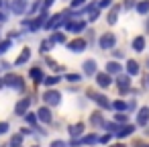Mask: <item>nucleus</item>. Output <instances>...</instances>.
<instances>
[{
    "mask_svg": "<svg viewBox=\"0 0 149 147\" xmlns=\"http://www.w3.org/2000/svg\"><path fill=\"white\" fill-rule=\"evenodd\" d=\"M84 96L90 98L100 110H112V100H110L106 94H102V92H98V90H86Z\"/></svg>",
    "mask_w": 149,
    "mask_h": 147,
    "instance_id": "nucleus-1",
    "label": "nucleus"
},
{
    "mask_svg": "<svg viewBox=\"0 0 149 147\" xmlns=\"http://www.w3.org/2000/svg\"><path fill=\"white\" fill-rule=\"evenodd\" d=\"M68 19H70V8L63 10V13H57V15H49L47 21H45V25H43V29L45 31H57V29L63 27V23Z\"/></svg>",
    "mask_w": 149,
    "mask_h": 147,
    "instance_id": "nucleus-2",
    "label": "nucleus"
},
{
    "mask_svg": "<svg viewBox=\"0 0 149 147\" xmlns=\"http://www.w3.org/2000/svg\"><path fill=\"white\" fill-rule=\"evenodd\" d=\"M4 88H10L15 92H25V78L21 74H15V72H6L4 74Z\"/></svg>",
    "mask_w": 149,
    "mask_h": 147,
    "instance_id": "nucleus-3",
    "label": "nucleus"
},
{
    "mask_svg": "<svg viewBox=\"0 0 149 147\" xmlns=\"http://www.w3.org/2000/svg\"><path fill=\"white\" fill-rule=\"evenodd\" d=\"M116 43H118V37H116L112 31L102 33V35L98 37V41H96V45H98V49H100V51H110V49H114V47H116Z\"/></svg>",
    "mask_w": 149,
    "mask_h": 147,
    "instance_id": "nucleus-4",
    "label": "nucleus"
},
{
    "mask_svg": "<svg viewBox=\"0 0 149 147\" xmlns=\"http://www.w3.org/2000/svg\"><path fill=\"white\" fill-rule=\"evenodd\" d=\"M47 17H49V10H41V13H37L35 17H29L27 33H37V31H41L43 25H45V21H47Z\"/></svg>",
    "mask_w": 149,
    "mask_h": 147,
    "instance_id": "nucleus-5",
    "label": "nucleus"
},
{
    "mask_svg": "<svg viewBox=\"0 0 149 147\" xmlns=\"http://www.w3.org/2000/svg\"><path fill=\"white\" fill-rule=\"evenodd\" d=\"M63 29L65 33H72V35H80L88 29V21L86 19H70L63 23Z\"/></svg>",
    "mask_w": 149,
    "mask_h": 147,
    "instance_id": "nucleus-6",
    "label": "nucleus"
},
{
    "mask_svg": "<svg viewBox=\"0 0 149 147\" xmlns=\"http://www.w3.org/2000/svg\"><path fill=\"white\" fill-rule=\"evenodd\" d=\"M131 76L129 74H118V76H114V84H116V90H118V94L120 96H127V94H131Z\"/></svg>",
    "mask_w": 149,
    "mask_h": 147,
    "instance_id": "nucleus-7",
    "label": "nucleus"
},
{
    "mask_svg": "<svg viewBox=\"0 0 149 147\" xmlns=\"http://www.w3.org/2000/svg\"><path fill=\"white\" fill-rule=\"evenodd\" d=\"M63 45H65V49L72 51V53H82V51L88 49V39H84V37H74V39L65 41Z\"/></svg>",
    "mask_w": 149,
    "mask_h": 147,
    "instance_id": "nucleus-8",
    "label": "nucleus"
},
{
    "mask_svg": "<svg viewBox=\"0 0 149 147\" xmlns=\"http://www.w3.org/2000/svg\"><path fill=\"white\" fill-rule=\"evenodd\" d=\"M41 98H43V102H45L47 106H51V108H55V106L61 104V92L55 90V88H47Z\"/></svg>",
    "mask_w": 149,
    "mask_h": 147,
    "instance_id": "nucleus-9",
    "label": "nucleus"
},
{
    "mask_svg": "<svg viewBox=\"0 0 149 147\" xmlns=\"http://www.w3.org/2000/svg\"><path fill=\"white\" fill-rule=\"evenodd\" d=\"M94 80H96V88L98 90H106V88H110L114 84V78L110 74H106V72H96Z\"/></svg>",
    "mask_w": 149,
    "mask_h": 147,
    "instance_id": "nucleus-10",
    "label": "nucleus"
},
{
    "mask_svg": "<svg viewBox=\"0 0 149 147\" xmlns=\"http://www.w3.org/2000/svg\"><path fill=\"white\" fill-rule=\"evenodd\" d=\"M135 131H137V125H135V123H125V125H118V127H116V131H114V135H112V137L120 141V139L131 137Z\"/></svg>",
    "mask_w": 149,
    "mask_h": 147,
    "instance_id": "nucleus-11",
    "label": "nucleus"
},
{
    "mask_svg": "<svg viewBox=\"0 0 149 147\" xmlns=\"http://www.w3.org/2000/svg\"><path fill=\"white\" fill-rule=\"evenodd\" d=\"M37 118H39L41 125H53V108L47 106V104L39 106L37 108Z\"/></svg>",
    "mask_w": 149,
    "mask_h": 147,
    "instance_id": "nucleus-12",
    "label": "nucleus"
},
{
    "mask_svg": "<svg viewBox=\"0 0 149 147\" xmlns=\"http://www.w3.org/2000/svg\"><path fill=\"white\" fill-rule=\"evenodd\" d=\"M31 104H33V98H31V96L19 98V100H17V104H15V114H17V116H23L25 112H29Z\"/></svg>",
    "mask_w": 149,
    "mask_h": 147,
    "instance_id": "nucleus-13",
    "label": "nucleus"
},
{
    "mask_svg": "<svg viewBox=\"0 0 149 147\" xmlns=\"http://www.w3.org/2000/svg\"><path fill=\"white\" fill-rule=\"evenodd\" d=\"M29 8V0H10V13H15L17 17H25Z\"/></svg>",
    "mask_w": 149,
    "mask_h": 147,
    "instance_id": "nucleus-14",
    "label": "nucleus"
},
{
    "mask_svg": "<svg viewBox=\"0 0 149 147\" xmlns=\"http://www.w3.org/2000/svg\"><path fill=\"white\" fill-rule=\"evenodd\" d=\"M135 125L137 127H145L149 125V106H139L137 108V114H135Z\"/></svg>",
    "mask_w": 149,
    "mask_h": 147,
    "instance_id": "nucleus-15",
    "label": "nucleus"
},
{
    "mask_svg": "<svg viewBox=\"0 0 149 147\" xmlns=\"http://www.w3.org/2000/svg\"><path fill=\"white\" fill-rule=\"evenodd\" d=\"M123 70H125V65H123L118 59H110V61H106V63H104V72H106V74H110L112 78H114V76H118V74H123Z\"/></svg>",
    "mask_w": 149,
    "mask_h": 147,
    "instance_id": "nucleus-16",
    "label": "nucleus"
},
{
    "mask_svg": "<svg viewBox=\"0 0 149 147\" xmlns=\"http://www.w3.org/2000/svg\"><path fill=\"white\" fill-rule=\"evenodd\" d=\"M86 133V123H72V125H68V135H70V139H78V137H82Z\"/></svg>",
    "mask_w": 149,
    "mask_h": 147,
    "instance_id": "nucleus-17",
    "label": "nucleus"
},
{
    "mask_svg": "<svg viewBox=\"0 0 149 147\" xmlns=\"http://www.w3.org/2000/svg\"><path fill=\"white\" fill-rule=\"evenodd\" d=\"M98 72V63H96V59H86L84 63H82V76H86V78H94V74Z\"/></svg>",
    "mask_w": 149,
    "mask_h": 147,
    "instance_id": "nucleus-18",
    "label": "nucleus"
},
{
    "mask_svg": "<svg viewBox=\"0 0 149 147\" xmlns=\"http://www.w3.org/2000/svg\"><path fill=\"white\" fill-rule=\"evenodd\" d=\"M104 110H94L92 114H90V118H88V123H90V127H94V129H102L104 127V123H106V118H104V114H102Z\"/></svg>",
    "mask_w": 149,
    "mask_h": 147,
    "instance_id": "nucleus-19",
    "label": "nucleus"
},
{
    "mask_svg": "<svg viewBox=\"0 0 149 147\" xmlns=\"http://www.w3.org/2000/svg\"><path fill=\"white\" fill-rule=\"evenodd\" d=\"M123 13V6L120 4H112L110 6V10H108V15H106V23L110 25V27H114L116 23H118V15Z\"/></svg>",
    "mask_w": 149,
    "mask_h": 147,
    "instance_id": "nucleus-20",
    "label": "nucleus"
},
{
    "mask_svg": "<svg viewBox=\"0 0 149 147\" xmlns=\"http://www.w3.org/2000/svg\"><path fill=\"white\" fill-rule=\"evenodd\" d=\"M29 78L33 80V84H35V86L43 84V78H45V74H43V68H41V65H33V68L29 70Z\"/></svg>",
    "mask_w": 149,
    "mask_h": 147,
    "instance_id": "nucleus-21",
    "label": "nucleus"
},
{
    "mask_svg": "<svg viewBox=\"0 0 149 147\" xmlns=\"http://www.w3.org/2000/svg\"><path fill=\"white\" fill-rule=\"evenodd\" d=\"M131 49H133L135 53H143V51L147 49V41H145V37H143V35L133 37V41H131Z\"/></svg>",
    "mask_w": 149,
    "mask_h": 147,
    "instance_id": "nucleus-22",
    "label": "nucleus"
},
{
    "mask_svg": "<svg viewBox=\"0 0 149 147\" xmlns=\"http://www.w3.org/2000/svg\"><path fill=\"white\" fill-rule=\"evenodd\" d=\"M125 74H129L131 78L139 76V74H141V63L135 61V59H127V63H125Z\"/></svg>",
    "mask_w": 149,
    "mask_h": 147,
    "instance_id": "nucleus-23",
    "label": "nucleus"
},
{
    "mask_svg": "<svg viewBox=\"0 0 149 147\" xmlns=\"http://www.w3.org/2000/svg\"><path fill=\"white\" fill-rule=\"evenodd\" d=\"M31 55H33L31 47H23V49H21V53H19V57L15 59V63H13V65H25V63H29V61H31Z\"/></svg>",
    "mask_w": 149,
    "mask_h": 147,
    "instance_id": "nucleus-24",
    "label": "nucleus"
},
{
    "mask_svg": "<svg viewBox=\"0 0 149 147\" xmlns=\"http://www.w3.org/2000/svg\"><path fill=\"white\" fill-rule=\"evenodd\" d=\"M41 10H43V0H33V2L29 4V8H27V15L25 17H35Z\"/></svg>",
    "mask_w": 149,
    "mask_h": 147,
    "instance_id": "nucleus-25",
    "label": "nucleus"
},
{
    "mask_svg": "<svg viewBox=\"0 0 149 147\" xmlns=\"http://www.w3.org/2000/svg\"><path fill=\"white\" fill-rule=\"evenodd\" d=\"M135 13L139 17H147L149 15V0H139V2L135 4Z\"/></svg>",
    "mask_w": 149,
    "mask_h": 147,
    "instance_id": "nucleus-26",
    "label": "nucleus"
},
{
    "mask_svg": "<svg viewBox=\"0 0 149 147\" xmlns=\"http://www.w3.org/2000/svg\"><path fill=\"white\" fill-rule=\"evenodd\" d=\"M49 41H51L53 45H63L68 39H65V33H59V29H57V31H53V33L49 35Z\"/></svg>",
    "mask_w": 149,
    "mask_h": 147,
    "instance_id": "nucleus-27",
    "label": "nucleus"
},
{
    "mask_svg": "<svg viewBox=\"0 0 149 147\" xmlns=\"http://www.w3.org/2000/svg\"><path fill=\"white\" fill-rule=\"evenodd\" d=\"M59 82H61V76H57V74H53V76H45V78H43V86H47V88H55Z\"/></svg>",
    "mask_w": 149,
    "mask_h": 147,
    "instance_id": "nucleus-28",
    "label": "nucleus"
},
{
    "mask_svg": "<svg viewBox=\"0 0 149 147\" xmlns=\"http://www.w3.org/2000/svg\"><path fill=\"white\" fill-rule=\"evenodd\" d=\"M23 143H25V137L21 133H13L8 139V147H23Z\"/></svg>",
    "mask_w": 149,
    "mask_h": 147,
    "instance_id": "nucleus-29",
    "label": "nucleus"
},
{
    "mask_svg": "<svg viewBox=\"0 0 149 147\" xmlns=\"http://www.w3.org/2000/svg\"><path fill=\"white\" fill-rule=\"evenodd\" d=\"M23 118H25V123H27L29 127H33V129H35V127L39 125V118H37V112H31V110H29V112H25V114H23Z\"/></svg>",
    "mask_w": 149,
    "mask_h": 147,
    "instance_id": "nucleus-30",
    "label": "nucleus"
},
{
    "mask_svg": "<svg viewBox=\"0 0 149 147\" xmlns=\"http://www.w3.org/2000/svg\"><path fill=\"white\" fill-rule=\"evenodd\" d=\"M112 110L114 112H127V100H123V98L112 100Z\"/></svg>",
    "mask_w": 149,
    "mask_h": 147,
    "instance_id": "nucleus-31",
    "label": "nucleus"
},
{
    "mask_svg": "<svg viewBox=\"0 0 149 147\" xmlns=\"http://www.w3.org/2000/svg\"><path fill=\"white\" fill-rule=\"evenodd\" d=\"M10 47H13V39H0V55H4V53H8L10 51Z\"/></svg>",
    "mask_w": 149,
    "mask_h": 147,
    "instance_id": "nucleus-32",
    "label": "nucleus"
},
{
    "mask_svg": "<svg viewBox=\"0 0 149 147\" xmlns=\"http://www.w3.org/2000/svg\"><path fill=\"white\" fill-rule=\"evenodd\" d=\"M112 121L116 125H125V123H129V112H114L112 114Z\"/></svg>",
    "mask_w": 149,
    "mask_h": 147,
    "instance_id": "nucleus-33",
    "label": "nucleus"
},
{
    "mask_svg": "<svg viewBox=\"0 0 149 147\" xmlns=\"http://www.w3.org/2000/svg\"><path fill=\"white\" fill-rule=\"evenodd\" d=\"M53 47H55V45H53V43L49 41V37H47V39H43V41L39 43V51H41V53H49V51H51Z\"/></svg>",
    "mask_w": 149,
    "mask_h": 147,
    "instance_id": "nucleus-34",
    "label": "nucleus"
},
{
    "mask_svg": "<svg viewBox=\"0 0 149 147\" xmlns=\"http://www.w3.org/2000/svg\"><path fill=\"white\" fill-rule=\"evenodd\" d=\"M98 19H100V8H98V6H96V8H92V10L86 15V21H88V23H96Z\"/></svg>",
    "mask_w": 149,
    "mask_h": 147,
    "instance_id": "nucleus-35",
    "label": "nucleus"
},
{
    "mask_svg": "<svg viewBox=\"0 0 149 147\" xmlns=\"http://www.w3.org/2000/svg\"><path fill=\"white\" fill-rule=\"evenodd\" d=\"M82 74H74V72H68L65 74V82H70V84H78V82H82Z\"/></svg>",
    "mask_w": 149,
    "mask_h": 147,
    "instance_id": "nucleus-36",
    "label": "nucleus"
},
{
    "mask_svg": "<svg viewBox=\"0 0 149 147\" xmlns=\"http://www.w3.org/2000/svg\"><path fill=\"white\" fill-rule=\"evenodd\" d=\"M116 127H118V125H116L114 121H106V123H104V127H102V131H106V133H110V135H114V131H116Z\"/></svg>",
    "mask_w": 149,
    "mask_h": 147,
    "instance_id": "nucleus-37",
    "label": "nucleus"
},
{
    "mask_svg": "<svg viewBox=\"0 0 149 147\" xmlns=\"http://www.w3.org/2000/svg\"><path fill=\"white\" fill-rule=\"evenodd\" d=\"M137 108H139V104H137V98H131V100L127 102V112L131 114V112H135Z\"/></svg>",
    "mask_w": 149,
    "mask_h": 147,
    "instance_id": "nucleus-38",
    "label": "nucleus"
},
{
    "mask_svg": "<svg viewBox=\"0 0 149 147\" xmlns=\"http://www.w3.org/2000/svg\"><path fill=\"white\" fill-rule=\"evenodd\" d=\"M110 139H112V135H110V133L98 135V145H108V143H110Z\"/></svg>",
    "mask_w": 149,
    "mask_h": 147,
    "instance_id": "nucleus-39",
    "label": "nucleus"
},
{
    "mask_svg": "<svg viewBox=\"0 0 149 147\" xmlns=\"http://www.w3.org/2000/svg\"><path fill=\"white\" fill-rule=\"evenodd\" d=\"M8 131H10V123L8 121H0V137L6 135Z\"/></svg>",
    "mask_w": 149,
    "mask_h": 147,
    "instance_id": "nucleus-40",
    "label": "nucleus"
},
{
    "mask_svg": "<svg viewBox=\"0 0 149 147\" xmlns=\"http://www.w3.org/2000/svg\"><path fill=\"white\" fill-rule=\"evenodd\" d=\"M114 2H112V0H98V2H96V6L100 8V10H104V8H110Z\"/></svg>",
    "mask_w": 149,
    "mask_h": 147,
    "instance_id": "nucleus-41",
    "label": "nucleus"
},
{
    "mask_svg": "<svg viewBox=\"0 0 149 147\" xmlns=\"http://www.w3.org/2000/svg\"><path fill=\"white\" fill-rule=\"evenodd\" d=\"M88 0H70V8H82Z\"/></svg>",
    "mask_w": 149,
    "mask_h": 147,
    "instance_id": "nucleus-42",
    "label": "nucleus"
},
{
    "mask_svg": "<svg viewBox=\"0 0 149 147\" xmlns=\"http://www.w3.org/2000/svg\"><path fill=\"white\" fill-rule=\"evenodd\" d=\"M49 147H68V141H63V139H53V141L49 143Z\"/></svg>",
    "mask_w": 149,
    "mask_h": 147,
    "instance_id": "nucleus-43",
    "label": "nucleus"
},
{
    "mask_svg": "<svg viewBox=\"0 0 149 147\" xmlns=\"http://www.w3.org/2000/svg\"><path fill=\"white\" fill-rule=\"evenodd\" d=\"M110 51H112V59H118V61H120V59H125V53H123L120 49H116V47H114V49H110Z\"/></svg>",
    "mask_w": 149,
    "mask_h": 147,
    "instance_id": "nucleus-44",
    "label": "nucleus"
},
{
    "mask_svg": "<svg viewBox=\"0 0 149 147\" xmlns=\"http://www.w3.org/2000/svg\"><path fill=\"white\" fill-rule=\"evenodd\" d=\"M19 133H21L23 137H29V135H33V127H29V125H27V127H23Z\"/></svg>",
    "mask_w": 149,
    "mask_h": 147,
    "instance_id": "nucleus-45",
    "label": "nucleus"
},
{
    "mask_svg": "<svg viewBox=\"0 0 149 147\" xmlns=\"http://www.w3.org/2000/svg\"><path fill=\"white\" fill-rule=\"evenodd\" d=\"M135 4H137L135 0H125V4H123V8H125V10H133V8H135Z\"/></svg>",
    "mask_w": 149,
    "mask_h": 147,
    "instance_id": "nucleus-46",
    "label": "nucleus"
},
{
    "mask_svg": "<svg viewBox=\"0 0 149 147\" xmlns=\"http://www.w3.org/2000/svg\"><path fill=\"white\" fill-rule=\"evenodd\" d=\"M10 68H13V63H8V61H0V72H10Z\"/></svg>",
    "mask_w": 149,
    "mask_h": 147,
    "instance_id": "nucleus-47",
    "label": "nucleus"
},
{
    "mask_svg": "<svg viewBox=\"0 0 149 147\" xmlns=\"http://www.w3.org/2000/svg\"><path fill=\"white\" fill-rule=\"evenodd\" d=\"M55 2H57V0H43V10H49Z\"/></svg>",
    "mask_w": 149,
    "mask_h": 147,
    "instance_id": "nucleus-48",
    "label": "nucleus"
},
{
    "mask_svg": "<svg viewBox=\"0 0 149 147\" xmlns=\"http://www.w3.org/2000/svg\"><path fill=\"white\" fill-rule=\"evenodd\" d=\"M2 23H8V13L0 10V25H2Z\"/></svg>",
    "mask_w": 149,
    "mask_h": 147,
    "instance_id": "nucleus-49",
    "label": "nucleus"
},
{
    "mask_svg": "<svg viewBox=\"0 0 149 147\" xmlns=\"http://www.w3.org/2000/svg\"><path fill=\"white\" fill-rule=\"evenodd\" d=\"M108 147H129V145H125L123 141H116V143H110Z\"/></svg>",
    "mask_w": 149,
    "mask_h": 147,
    "instance_id": "nucleus-50",
    "label": "nucleus"
},
{
    "mask_svg": "<svg viewBox=\"0 0 149 147\" xmlns=\"http://www.w3.org/2000/svg\"><path fill=\"white\" fill-rule=\"evenodd\" d=\"M145 33H149V17H145Z\"/></svg>",
    "mask_w": 149,
    "mask_h": 147,
    "instance_id": "nucleus-51",
    "label": "nucleus"
},
{
    "mask_svg": "<svg viewBox=\"0 0 149 147\" xmlns=\"http://www.w3.org/2000/svg\"><path fill=\"white\" fill-rule=\"evenodd\" d=\"M143 135H145V137H149V125H145V127H143Z\"/></svg>",
    "mask_w": 149,
    "mask_h": 147,
    "instance_id": "nucleus-52",
    "label": "nucleus"
},
{
    "mask_svg": "<svg viewBox=\"0 0 149 147\" xmlns=\"http://www.w3.org/2000/svg\"><path fill=\"white\" fill-rule=\"evenodd\" d=\"M2 88H4V80H2V78H0V90H2Z\"/></svg>",
    "mask_w": 149,
    "mask_h": 147,
    "instance_id": "nucleus-53",
    "label": "nucleus"
},
{
    "mask_svg": "<svg viewBox=\"0 0 149 147\" xmlns=\"http://www.w3.org/2000/svg\"><path fill=\"white\" fill-rule=\"evenodd\" d=\"M145 86H147V88H149V78H147V80H145Z\"/></svg>",
    "mask_w": 149,
    "mask_h": 147,
    "instance_id": "nucleus-54",
    "label": "nucleus"
},
{
    "mask_svg": "<svg viewBox=\"0 0 149 147\" xmlns=\"http://www.w3.org/2000/svg\"><path fill=\"white\" fill-rule=\"evenodd\" d=\"M141 147H149V143H143V145H141Z\"/></svg>",
    "mask_w": 149,
    "mask_h": 147,
    "instance_id": "nucleus-55",
    "label": "nucleus"
},
{
    "mask_svg": "<svg viewBox=\"0 0 149 147\" xmlns=\"http://www.w3.org/2000/svg\"><path fill=\"white\" fill-rule=\"evenodd\" d=\"M31 147H41V145H39V143H35V145H31Z\"/></svg>",
    "mask_w": 149,
    "mask_h": 147,
    "instance_id": "nucleus-56",
    "label": "nucleus"
},
{
    "mask_svg": "<svg viewBox=\"0 0 149 147\" xmlns=\"http://www.w3.org/2000/svg\"><path fill=\"white\" fill-rule=\"evenodd\" d=\"M0 147H8V143H4V145H0Z\"/></svg>",
    "mask_w": 149,
    "mask_h": 147,
    "instance_id": "nucleus-57",
    "label": "nucleus"
},
{
    "mask_svg": "<svg viewBox=\"0 0 149 147\" xmlns=\"http://www.w3.org/2000/svg\"><path fill=\"white\" fill-rule=\"evenodd\" d=\"M147 68H149V59H147Z\"/></svg>",
    "mask_w": 149,
    "mask_h": 147,
    "instance_id": "nucleus-58",
    "label": "nucleus"
},
{
    "mask_svg": "<svg viewBox=\"0 0 149 147\" xmlns=\"http://www.w3.org/2000/svg\"><path fill=\"white\" fill-rule=\"evenodd\" d=\"M68 2H70V0H68Z\"/></svg>",
    "mask_w": 149,
    "mask_h": 147,
    "instance_id": "nucleus-59",
    "label": "nucleus"
}]
</instances>
